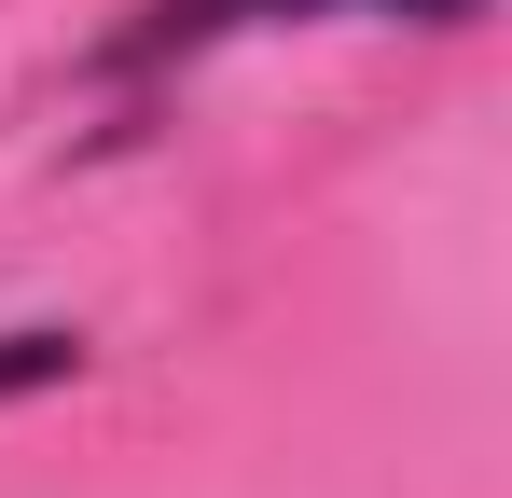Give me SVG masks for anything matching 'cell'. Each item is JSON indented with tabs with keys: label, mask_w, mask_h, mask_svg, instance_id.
<instances>
[{
	"label": "cell",
	"mask_w": 512,
	"mask_h": 498,
	"mask_svg": "<svg viewBox=\"0 0 512 498\" xmlns=\"http://www.w3.org/2000/svg\"><path fill=\"white\" fill-rule=\"evenodd\" d=\"M70 374V332H0V388H56Z\"/></svg>",
	"instance_id": "obj_2"
},
{
	"label": "cell",
	"mask_w": 512,
	"mask_h": 498,
	"mask_svg": "<svg viewBox=\"0 0 512 498\" xmlns=\"http://www.w3.org/2000/svg\"><path fill=\"white\" fill-rule=\"evenodd\" d=\"M305 14H416V28H457V14H485V0H139V14L97 42V70L139 83V70H180V56L236 42V28H305Z\"/></svg>",
	"instance_id": "obj_1"
}]
</instances>
